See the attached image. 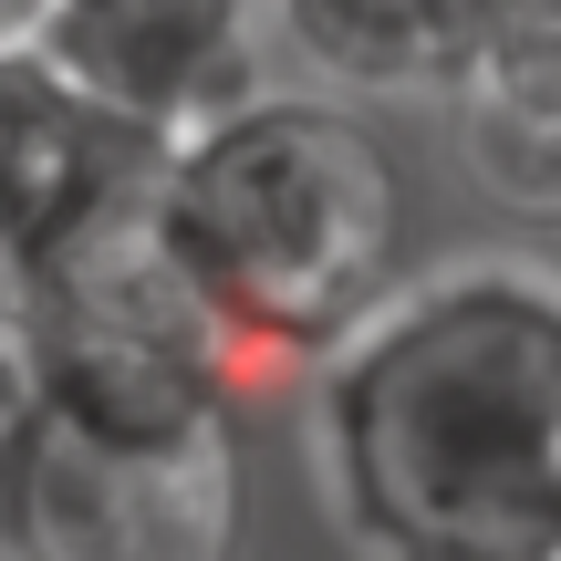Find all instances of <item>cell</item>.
Here are the masks:
<instances>
[{
    "label": "cell",
    "mask_w": 561,
    "mask_h": 561,
    "mask_svg": "<svg viewBox=\"0 0 561 561\" xmlns=\"http://www.w3.org/2000/svg\"><path fill=\"white\" fill-rule=\"evenodd\" d=\"M312 468L364 561H561V271L405 280L312 375Z\"/></svg>",
    "instance_id": "cell-1"
},
{
    "label": "cell",
    "mask_w": 561,
    "mask_h": 561,
    "mask_svg": "<svg viewBox=\"0 0 561 561\" xmlns=\"http://www.w3.org/2000/svg\"><path fill=\"white\" fill-rule=\"evenodd\" d=\"M405 229L416 198L396 146L322 83H250L208 125L167 136L157 167V250L240 375H322L405 291Z\"/></svg>",
    "instance_id": "cell-2"
},
{
    "label": "cell",
    "mask_w": 561,
    "mask_h": 561,
    "mask_svg": "<svg viewBox=\"0 0 561 561\" xmlns=\"http://www.w3.org/2000/svg\"><path fill=\"white\" fill-rule=\"evenodd\" d=\"M240 405H198V416L32 405V561H240Z\"/></svg>",
    "instance_id": "cell-3"
},
{
    "label": "cell",
    "mask_w": 561,
    "mask_h": 561,
    "mask_svg": "<svg viewBox=\"0 0 561 561\" xmlns=\"http://www.w3.org/2000/svg\"><path fill=\"white\" fill-rule=\"evenodd\" d=\"M261 0H42L32 53L104 115L187 136L261 83Z\"/></svg>",
    "instance_id": "cell-4"
},
{
    "label": "cell",
    "mask_w": 561,
    "mask_h": 561,
    "mask_svg": "<svg viewBox=\"0 0 561 561\" xmlns=\"http://www.w3.org/2000/svg\"><path fill=\"white\" fill-rule=\"evenodd\" d=\"M167 136L104 115L83 83H62L32 42H0V291L62 250L73 229L157 198Z\"/></svg>",
    "instance_id": "cell-5"
},
{
    "label": "cell",
    "mask_w": 561,
    "mask_h": 561,
    "mask_svg": "<svg viewBox=\"0 0 561 561\" xmlns=\"http://www.w3.org/2000/svg\"><path fill=\"white\" fill-rule=\"evenodd\" d=\"M271 42L322 94H458L479 62V0H261Z\"/></svg>",
    "instance_id": "cell-6"
},
{
    "label": "cell",
    "mask_w": 561,
    "mask_h": 561,
    "mask_svg": "<svg viewBox=\"0 0 561 561\" xmlns=\"http://www.w3.org/2000/svg\"><path fill=\"white\" fill-rule=\"evenodd\" d=\"M458 157L489 208L561 219V53H479L458 83Z\"/></svg>",
    "instance_id": "cell-7"
},
{
    "label": "cell",
    "mask_w": 561,
    "mask_h": 561,
    "mask_svg": "<svg viewBox=\"0 0 561 561\" xmlns=\"http://www.w3.org/2000/svg\"><path fill=\"white\" fill-rule=\"evenodd\" d=\"M0 561H32V375L0 322Z\"/></svg>",
    "instance_id": "cell-8"
},
{
    "label": "cell",
    "mask_w": 561,
    "mask_h": 561,
    "mask_svg": "<svg viewBox=\"0 0 561 561\" xmlns=\"http://www.w3.org/2000/svg\"><path fill=\"white\" fill-rule=\"evenodd\" d=\"M479 53H561V0H479Z\"/></svg>",
    "instance_id": "cell-9"
},
{
    "label": "cell",
    "mask_w": 561,
    "mask_h": 561,
    "mask_svg": "<svg viewBox=\"0 0 561 561\" xmlns=\"http://www.w3.org/2000/svg\"><path fill=\"white\" fill-rule=\"evenodd\" d=\"M32 11L42 0H0V42H32Z\"/></svg>",
    "instance_id": "cell-10"
}]
</instances>
